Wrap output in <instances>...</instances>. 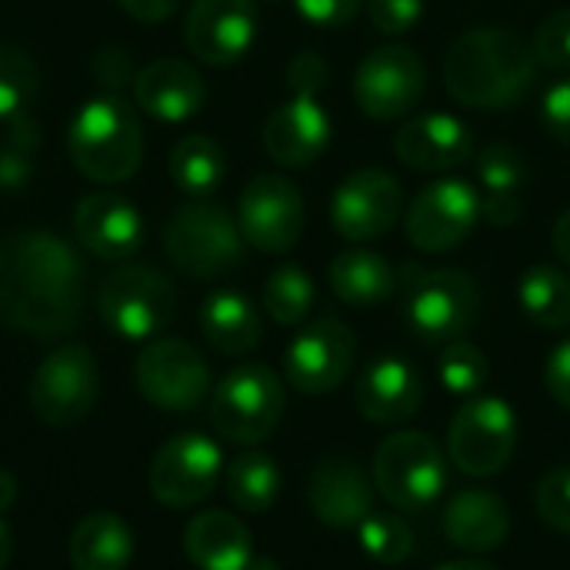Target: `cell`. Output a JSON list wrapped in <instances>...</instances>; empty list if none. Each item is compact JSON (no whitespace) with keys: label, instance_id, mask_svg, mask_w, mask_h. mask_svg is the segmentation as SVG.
Instances as JSON below:
<instances>
[{"label":"cell","instance_id":"11","mask_svg":"<svg viewBox=\"0 0 570 570\" xmlns=\"http://www.w3.org/2000/svg\"><path fill=\"white\" fill-rule=\"evenodd\" d=\"M140 394L170 414H190L210 397V367L197 347L180 337H157L137 357Z\"/></svg>","mask_w":570,"mask_h":570},{"label":"cell","instance_id":"23","mask_svg":"<svg viewBox=\"0 0 570 570\" xmlns=\"http://www.w3.org/2000/svg\"><path fill=\"white\" fill-rule=\"evenodd\" d=\"M264 150L281 167H307L331 144V117L317 104V97L294 94L281 104L264 124Z\"/></svg>","mask_w":570,"mask_h":570},{"label":"cell","instance_id":"36","mask_svg":"<svg viewBox=\"0 0 570 570\" xmlns=\"http://www.w3.org/2000/svg\"><path fill=\"white\" fill-rule=\"evenodd\" d=\"M40 147V124L23 110L7 120V137L0 140V187L17 190L27 184Z\"/></svg>","mask_w":570,"mask_h":570},{"label":"cell","instance_id":"19","mask_svg":"<svg viewBox=\"0 0 570 570\" xmlns=\"http://www.w3.org/2000/svg\"><path fill=\"white\" fill-rule=\"evenodd\" d=\"M307 501L324 528L357 531L364 518L374 511V481L361 471L357 461L331 454L321 458L311 471Z\"/></svg>","mask_w":570,"mask_h":570},{"label":"cell","instance_id":"16","mask_svg":"<svg viewBox=\"0 0 570 570\" xmlns=\"http://www.w3.org/2000/svg\"><path fill=\"white\" fill-rule=\"evenodd\" d=\"M404 214L401 180L387 170L364 167L347 174L331 197V224L344 240L367 244L384 237Z\"/></svg>","mask_w":570,"mask_h":570},{"label":"cell","instance_id":"48","mask_svg":"<svg viewBox=\"0 0 570 570\" xmlns=\"http://www.w3.org/2000/svg\"><path fill=\"white\" fill-rule=\"evenodd\" d=\"M13 501H17V481H13V474H10V471H3V468H0V514H3V511H10V508H13Z\"/></svg>","mask_w":570,"mask_h":570},{"label":"cell","instance_id":"31","mask_svg":"<svg viewBox=\"0 0 570 570\" xmlns=\"http://www.w3.org/2000/svg\"><path fill=\"white\" fill-rule=\"evenodd\" d=\"M518 304L544 331L570 327V277L561 267L534 264L518 281Z\"/></svg>","mask_w":570,"mask_h":570},{"label":"cell","instance_id":"10","mask_svg":"<svg viewBox=\"0 0 570 570\" xmlns=\"http://www.w3.org/2000/svg\"><path fill=\"white\" fill-rule=\"evenodd\" d=\"M518 451V417L504 397H471L451 421L448 454L471 478L501 474Z\"/></svg>","mask_w":570,"mask_h":570},{"label":"cell","instance_id":"41","mask_svg":"<svg viewBox=\"0 0 570 570\" xmlns=\"http://www.w3.org/2000/svg\"><path fill=\"white\" fill-rule=\"evenodd\" d=\"M424 13V0H367V17L374 30L401 37L417 27Z\"/></svg>","mask_w":570,"mask_h":570},{"label":"cell","instance_id":"21","mask_svg":"<svg viewBox=\"0 0 570 570\" xmlns=\"http://www.w3.org/2000/svg\"><path fill=\"white\" fill-rule=\"evenodd\" d=\"M394 154L404 167L421 174L454 170L474 154V134L454 114H417L394 134Z\"/></svg>","mask_w":570,"mask_h":570},{"label":"cell","instance_id":"34","mask_svg":"<svg viewBox=\"0 0 570 570\" xmlns=\"http://www.w3.org/2000/svg\"><path fill=\"white\" fill-rule=\"evenodd\" d=\"M314 307V281L304 267L284 264L264 284V311L281 327H297Z\"/></svg>","mask_w":570,"mask_h":570},{"label":"cell","instance_id":"9","mask_svg":"<svg viewBox=\"0 0 570 570\" xmlns=\"http://www.w3.org/2000/svg\"><path fill=\"white\" fill-rule=\"evenodd\" d=\"M100 397V371L83 344H63L43 357L30 381V407L50 428L87 421Z\"/></svg>","mask_w":570,"mask_h":570},{"label":"cell","instance_id":"28","mask_svg":"<svg viewBox=\"0 0 570 570\" xmlns=\"http://www.w3.org/2000/svg\"><path fill=\"white\" fill-rule=\"evenodd\" d=\"M331 291L351 307H377L397 291V267L374 250H341L327 267Z\"/></svg>","mask_w":570,"mask_h":570},{"label":"cell","instance_id":"18","mask_svg":"<svg viewBox=\"0 0 570 570\" xmlns=\"http://www.w3.org/2000/svg\"><path fill=\"white\" fill-rule=\"evenodd\" d=\"M257 37V7L254 0H194L184 20L187 50L210 63H237Z\"/></svg>","mask_w":570,"mask_h":570},{"label":"cell","instance_id":"12","mask_svg":"<svg viewBox=\"0 0 570 570\" xmlns=\"http://www.w3.org/2000/svg\"><path fill=\"white\" fill-rule=\"evenodd\" d=\"M428 90L424 60L401 43L371 50L354 70V100L374 120L407 117Z\"/></svg>","mask_w":570,"mask_h":570},{"label":"cell","instance_id":"7","mask_svg":"<svg viewBox=\"0 0 570 570\" xmlns=\"http://www.w3.org/2000/svg\"><path fill=\"white\" fill-rule=\"evenodd\" d=\"M284 417V384L264 364L234 367L210 394L214 431L240 448L267 441Z\"/></svg>","mask_w":570,"mask_h":570},{"label":"cell","instance_id":"40","mask_svg":"<svg viewBox=\"0 0 570 570\" xmlns=\"http://www.w3.org/2000/svg\"><path fill=\"white\" fill-rule=\"evenodd\" d=\"M534 57L548 70H570V7L544 17L531 37Z\"/></svg>","mask_w":570,"mask_h":570},{"label":"cell","instance_id":"29","mask_svg":"<svg viewBox=\"0 0 570 570\" xmlns=\"http://www.w3.org/2000/svg\"><path fill=\"white\" fill-rule=\"evenodd\" d=\"M67 554L73 570H127L134 561V531L120 514H87L73 528Z\"/></svg>","mask_w":570,"mask_h":570},{"label":"cell","instance_id":"1","mask_svg":"<svg viewBox=\"0 0 570 570\" xmlns=\"http://www.w3.org/2000/svg\"><path fill=\"white\" fill-rule=\"evenodd\" d=\"M83 264L50 230L0 237V324L50 341L80 324Z\"/></svg>","mask_w":570,"mask_h":570},{"label":"cell","instance_id":"8","mask_svg":"<svg viewBox=\"0 0 570 570\" xmlns=\"http://www.w3.org/2000/svg\"><path fill=\"white\" fill-rule=\"evenodd\" d=\"M100 321L124 341H150L157 337L177 314L174 284L140 264L117 267L107 274L97 294Z\"/></svg>","mask_w":570,"mask_h":570},{"label":"cell","instance_id":"45","mask_svg":"<svg viewBox=\"0 0 570 570\" xmlns=\"http://www.w3.org/2000/svg\"><path fill=\"white\" fill-rule=\"evenodd\" d=\"M544 387L548 394L554 397L558 407L570 411V337L561 341L551 354H548V364H544Z\"/></svg>","mask_w":570,"mask_h":570},{"label":"cell","instance_id":"49","mask_svg":"<svg viewBox=\"0 0 570 570\" xmlns=\"http://www.w3.org/2000/svg\"><path fill=\"white\" fill-rule=\"evenodd\" d=\"M434 570H501L494 568V564H488V561H478V558H461V561H448V564H441V568Z\"/></svg>","mask_w":570,"mask_h":570},{"label":"cell","instance_id":"30","mask_svg":"<svg viewBox=\"0 0 570 570\" xmlns=\"http://www.w3.org/2000/svg\"><path fill=\"white\" fill-rule=\"evenodd\" d=\"M200 331L207 337V344L227 357H240L250 354L261 344V314L257 307L237 294V291H217L204 301L200 307Z\"/></svg>","mask_w":570,"mask_h":570},{"label":"cell","instance_id":"32","mask_svg":"<svg viewBox=\"0 0 570 570\" xmlns=\"http://www.w3.org/2000/svg\"><path fill=\"white\" fill-rule=\"evenodd\" d=\"M224 491L227 501L244 511V514H261L267 511L277 494H281V468L274 458L261 451H247L234 458L224 471Z\"/></svg>","mask_w":570,"mask_h":570},{"label":"cell","instance_id":"14","mask_svg":"<svg viewBox=\"0 0 570 570\" xmlns=\"http://www.w3.org/2000/svg\"><path fill=\"white\" fill-rule=\"evenodd\" d=\"M481 220V194L458 177L434 180L417 190L404 214L407 240L424 254H448L461 247Z\"/></svg>","mask_w":570,"mask_h":570},{"label":"cell","instance_id":"27","mask_svg":"<svg viewBox=\"0 0 570 570\" xmlns=\"http://www.w3.org/2000/svg\"><path fill=\"white\" fill-rule=\"evenodd\" d=\"M184 551L200 570H247L254 561V538L234 514L204 511L187 524Z\"/></svg>","mask_w":570,"mask_h":570},{"label":"cell","instance_id":"20","mask_svg":"<svg viewBox=\"0 0 570 570\" xmlns=\"http://www.w3.org/2000/svg\"><path fill=\"white\" fill-rule=\"evenodd\" d=\"M424 404V381L414 364L404 357H377L371 361L354 387V407L364 421L377 428L407 424Z\"/></svg>","mask_w":570,"mask_h":570},{"label":"cell","instance_id":"38","mask_svg":"<svg viewBox=\"0 0 570 570\" xmlns=\"http://www.w3.org/2000/svg\"><path fill=\"white\" fill-rule=\"evenodd\" d=\"M438 377H441V384H444L451 394H458V397H474V394L488 384L491 364H488V357H484L481 347H474V344H468V341L461 337V341L444 344V351H441V357H438Z\"/></svg>","mask_w":570,"mask_h":570},{"label":"cell","instance_id":"22","mask_svg":"<svg viewBox=\"0 0 570 570\" xmlns=\"http://www.w3.org/2000/svg\"><path fill=\"white\" fill-rule=\"evenodd\" d=\"M73 234H77L80 247H87L94 257L124 261L140 247L144 220L127 197H120L114 190H97L77 204Z\"/></svg>","mask_w":570,"mask_h":570},{"label":"cell","instance_id":"2","mask_svg":"<svg viewBox=\"0 0 570 570\" xmlns=\"http://www.w3.org/2000/svg\"><path fill=\"white\" fill-rule=\"evenodd\" d=\"M538 57L528 37L508 27H474L444 57L448 94L471 110H508L538 80Z\"/></svg>","mask_w":570,"mask_h":570},{"label":"cell","instance_id":"17","mask_svg":"<svg viewBox=\"0 0 570 570\" xmlns=\"http://www.w3.org/2000/svg\"><path fill=\"white\" fill-rule=\"evenodd\" d=\"M304 197L277 174H257L237 204V227L244 240L264 254L291 250L304 234Z\"/></svg>","mask_w":570,"mask_h":570},{"label":"cell","instance_id":"25","mask_svg":"<svg viewBox=\"0 0 570 570\" xmlns=\"http://www.w3.org/2000/svg\"><path fill=\"white\" fill-rule=\"evenodd\" d=\"M441 524H444V538L464 554H491L511 534V511L498 494L468 488L444 504Z\"/></svg>","mask_w":570,"mask_h":570},{"label":"cell","instance_id":"35","mask_svg":"<svg viewBox=\"0 0 570 570\" xmlns=\"http://www.w3.org/2000/svg\"><path fill=\"white\" fill-rule=\"evenodd\" d=\"M40 90V70L33 57L13 43H0V120H13L30 107Z\"/></svg>","mask_w":570,"mask_h":570},{"label":"cell","instance_id":"5","mask_svg":"<svg viewBox=\"0 0 570 570\" xmlns=\"http://www.w3.org/2000/svg\"><path fill=\"white\" fill-rule=\"evenodd\" d=\"M244 234L237 220L207 200L184 204L164 224V250L177 271L197 281L230 274L244 261Z\"/></svg>","mask_w":570,"mask_h":570},{"label":"cell","instance_id":"33","mask_svg":"<svg viewBox=\"0 0 570 570\" xmlns=\"http://www.w3.org/2000/svg\"><path fill=\"white\" fill-rule=\"evenodd\" d=\"M167 170L180 190L204 197L220 187L227 160H224V150L217 147V140H210L204 134H190L174 144V150L167 157Z\"/></svg>","mask_w":570,"mask_h":570},{"label":"cell","instance_id":"52","mask_svg":"<svg viewBox=\"0 0 570 570\" xmlns=\"http://www.w3.org/2000/svg\"><path fill=\"white\" fill-rule=\"evenodd\" d=\"M264 3H281V0H264Z\"/></svg>","mask_w":570,"mask_h":570},{"label":"cell","instance_id":"15","mask_svg":"<svg viewBox=\"0 0 570 570\" xmlns=\"http://www.w3.org/2000/svg\"><path fill=\"white\" fill-rule=\"evenodd\" d=\"M357 361V337L337 317H321L307 324L284 354V377L294 391L321 397L337 391Z\"/></svg>","mask_w":570,"mask_h":570},{"label":"cell","instance_id":"43","mask_svg":"<svg viewBox=\"0 0 570 570\" xmlns=\"http://www.w3.org/2000/svg\"><path fill=\"white\" fill-rule=\"evenodd\" d=\"M541 124L544 130L558 140L570 147V77L568 80H558L544 90V100H541Z\"/></svg>","mask_w":570,"mask_h":570},{"label":"cell","instance_id":"24","mask_svg":"<svg viewBox=\"0 0 570 570\" xmlns=\"http://www.w3.org/2000/svg\"><path fill=\"white\" fill-rule=\"evenodd\" d=\"M204 97H207V87H204V77L197 73V67H190L187 60H177V57L150 60L134 77L137 107L167 124H180V120L194 117L204 107Z\"/></svg>","mask_w":570,"mask_h":570},{"label":"cell","instance_id":"46","mask_svg":"<svg viewBox=\"0 0 570 570\" xmlns=\"http://www.w3.org/2000/svg\"><path fill=\"white\" fill-rule=\"evenodd\" d=\"M120 3V10H127L134 20H140V23H157V20H167L177 7H180V0H117Z\"/></svg>","mask_w":570,"mask_h":570},{"label":"cell","instance_id":"50","mask_svg":"<svg viewBox=\"0 0 570 570\" xmlns=\"http://www.w3.org/2000/svg\"><path fill=\"white\" fill-rule=\"evenodd\" d=\"M10 558H13V538H10L7 524L0 521V570H7Z\"/></svg>","mask_w":570,"mask_h":570},{"label":"cell","instance_id":"47","mask_svg":"<svg viewBox=\"0 0 570 570\" xmlns=\"http://www.w3.org/2000/svg\"><path fill=\"white\" fill-rule=\"evenodd\" d=\"M551 240H554L558 257L570 267V210H564V214L558 217V224H554V230H551Z\"/></svg>","mask_w":570,"mask_h":570},{"label":"cell","instance_id":"42","mask_svg":"<svg viewBox=\"0 0 570 570\" xmlns=\"http://www.w3.org/2000/svg\"><path fill=\"white\" fill-rule=\"evenodd\" d=\"M367 0H294V10L317 30L347 27Z\"/></svg>","mask_w":570,"mask_h":570},{"label":"cell","instance_id":"4","mask_svg":"<svg viewBox=\"0 0 570 570\" xmlns=\"http://www.w3.org/2000/svg\"><path fill=\"white\" fill-rule=\"evenodd\" d=\"M404 291V321L424 344L461 341L481 314V287L464 271H428L424 264H404L397 271Z\"/></svg>","mask_w":570,"mask_h":570},{"label":"cell","instance_id":"26","mask_svg":"<svg viewBox=\"0 0 570 570\" xmlns=\"http://www.w3.org/2000/svg\"><path fill=\"white\" fill-rule=\"evenodd\" d=\"M524 157L511 144H491L478 154L481 217L491 227H511L524 210Z\"/></svg>","mask_w":570,"mask_h":570},{"label":"cell","instance_id":"6","mask_svg":"<svg viewBox=\"0 0 570 570\" xmlns=\"http://www.w3.org/2000/svg\"><path fill=\"white\" fill-rule=\"evenodd\" d=\"M374 491L397 511L431 508L448 481V461L438 441L424 431H394L371 464Z\"/></svg>","mask_w":570,"mask_h":570},{"label":"cell","instance_id":"39","mask_svg":"<svg viewBox=\"0 0 570 570\" xmlns=\"http://www.w3.org/2000/svg\"><path fill=\"white\" fill-rule=\"evenodd\" d=\"M534 508H538V518H541L551 531L570 534V464L548 471V474L538 481Z\"/></svg>","mask_w":570,"mask_h":570},{"label":"cell","instance_id":"3","mask_svg":"<svg viewBox=\"0 0 570 570\" xmlns=\"http://www.w3.org/2000/svg\"><path fill=\"white\" fill-rule=\"evenodd\" d=\"M67 147L83 177L97 184H124L144 160V130L124 100L94 97L73 114Z\"/></svg>","mask_w":570,"mask_h":570},{"label":"cell","instance_id":"51","mask_svg":"<svg viewBox=\"0 0 570 570\" xmlns=\"http://www.w3.org/2000/svg\"><path fill=\"white\" fill-rule=\"evenodd\" d=\"M247 570H281L271 558H254L250 564H247Z\"/></svg>","mask_w":570,"mask_h":570},{"label":"cell","instance_id":"37","mask_svg":"<svg viewBox=\"0 0 570 570\" xmlns=\"http://www.w3.org/2000/svg\"><path fill=\"white\" fill-rule=\"evenodd\" d=\"M357 541L367 558L377 564H404L414 554V531L401 514H367L364 524L357 528Z\"/></svg>","mask_w":570,"mask_h":570},{"label":"cell","instance_id":"44","mask_svg":"<svg viewBox=\"0 0 570 570\" xmlns=\"http://www.w3.org/2000/svg\"><path fill=\"white\" fill-rule=\"evenodd\" d=\"M331 70H327V60L314 50H301L291 63H287V83L294 94H304V97H317V90L327 83Z\"/></svg>","mask_w":570,"mask_h":570},{"label":"cell","instance_id":"13","mask_svg":"<svg viewBox=\"0 0 570 570\" xmlns=\"http://www.w3.org/2000/svg\"><path fill=\"white\" fill-rule=\"evenodd\" d=\"M224 474L220 448L204 434H177L170 438L150 461L147 488L157 504L170 511L197 508L207 501Z\"/></svg>","mask_w":570,"mask_h":570}]
</instances>
